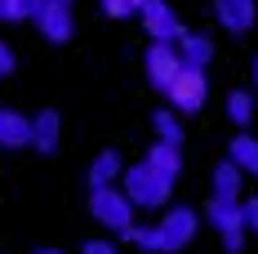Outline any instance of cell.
<instances>
[{"label":"cell","instance_id":"17","mask_svg":"<svg viewBox=\"0 0 258 254\" xmlns=\"http://www.w3.org/2000/svg\"><path fill=\"white\" fill-rule=\"evenodd\" d=\"M182 112H174V107H160L152 116V129H156V138H165V143H178L182 147V121H178Z\"/></svg>","mask_w":258,"mask_h":254},{"label":"cell","instance_id":"3","mask_svg":"<svg viewBox=\"0 0 258 254\" xmlns=\"http://www.w3.org/2000/svg\"><path fill=\"white\" fill-rule=\"evenodd\" d=\"M89 210H94V219H98L107 232H116V236H129V228L138 223V205L129 201V192L120 183L89 187Z\"/></svg>","mask_w":258,"mask_h":254},{"label":"cell","instance_id":"13","mask_svg":"<svg viewBox=\"0 0 258 254\" xmlns=\"http://www.w3.org/2000/svg\"><path fill=\"white\" fill-rule=\"evenodd\" d=\"M125 178V161H120V152H98L94 156V165H89V187H107V183H120Z\"/></svg>","mask_w":258,"mask_h":254},{"label":"cell","instance_id":"20","mask_svg":"<svg viewBox=\"0 0 258 254\" xmlns=\"http://www.w3.org/2000/svg\"><path fill=\"white\" fill-rule=\"evenodd\" d=\"M14 67H18V54H14V45H9V40H0V80L9 76Z\"/></svg>","mask_w":258,"mask_h":254},{"label":"cell","instance_id":"10","mask_svg":"<svg viewBox=\"0 0 258 254\" xmlns=\"http://www.w3.org/2000/svg\"><path fill=\"white\" fill-rule=\"evenodd\" d=\"M58 134H62V121H58V112L45 107V112H36L31 116V147L36 152H58Z\"/></svg>","mask_w":258,"mask_h":254},{"label":"cell","instance_id":"23","mask_svg":"<svg viewBox=\"0 0 258 254\" xmlns=\"http://www.w3.org/2000/svg\"><path fill=\"white\" fill-rule=\"evenodd\" d=\"M245 219H249V232H258V196L245 201Z\"/></svg>","mask_w":258,"mask_h":254},{"label":"cell","instance_id":"25","mask_svg":"<svg viewBox=\"0 0 258 254\" xmlns=\"http://www.w3.org/2000/svg\"><path fill=\"white\" fill-rule=\"evenodd\" d=\"M254 89H258V58H254Z\"/></svg>","mask_w":258,"mask_h":254},{"label":"cell","instance_id":"12","mask_svg":"<svg viewBox=\"0 0 258 254\" xmlns=\"http://www.w3.org/2000/svg\"><path fill=\"white\" fill-rule=\"evenodd\" d=\"M245 178H249V174L227 156V161L214 170V178H209V183H214V196H236V201H240V196H245Z\"/></svg>","mask_w":258,"mask_h":254},{"label":"cell","instance_id":"4","mask_svg":"<svg viewBox=\"0 0 258 254\" xmlns=\"http://www.w3.org/2000/svg\"><path fill=\"white\" fill-rule=\"evenodd\" d=\"M209 223H214V232L223 236V250L227 254L245 250V232H249L245 201H236V196H214V201H209Z\"/></svg>","mask_w":258,"mask_h":254},{"label":"cell","instance_id":"16","mask_svg":"<svg viewBox=\"0 0 258 254\" xmlns=\"http://www.w3.org/2000/svg\"><path fill=\"white\" fill-rule=\"evenodd\" d=\"M254 112H258V103H254V94H249V89H232V94H227V121H232V125H249V121H254Z\"/></svg>","mask_w":258,"mask_h":254},{"label":"cell","instance_id":"14","mask_svg":"<svg viewBox=\"0 0 258 254\" xmlns=\"http://www.w3.org/2000/svg\"><path fill=\"white\" fill-rule=\"evenodd\" d=\"M178 54H182V63H191V67H209L214 40H209L205 31H182L178 36Z\"/></svg>","mask_w":258,"mask_h":254},{"label":"cell","instance_id":"8","mask_svg":"<svg viewBox=\"0 0 258 254\" xmlns=\"http://www.w3.org/2000/svg\"><path fill=\"white\" fill-rule=\"evenodd\" d=\"M27 23L36 27L49 45H67L72 40V31H76V18H72V9H36Z\"/></svg>","mask_w":258,"mask_h":254},{"label":"cell","instance_id":"1","mask_svg":"<svg viewBox=\"0 0 258 254\" xmlns=\"http://www.w3.org/2000/svg\"><path fill=\"white\" fill-rule=\"evenodd\" d=\"M201 232V214L191 205H165V214L156 223H134L129 228V241L147 254H174V250H187Z\"/></svg>","mask_w":258,"mask_h":254},{"label":"cell","instance_id":"7","mask_svg":"<svg viewBox=\"0 0 258 254\" xmlns=\"http://www.w3.org/2000/svg\"><path fill=\"white\" fill-rule=\"evenodd\" d=\"M138 18H143V27H147L152 40H178L182 36V23H178V14H174L169 0H147L138 9Z\"/></svg>","mask_w":258,"mask_h":254},{"label":"cell","instance_id":"22","mask_svg":"<svg viewBox=\"0 0 258 254\" xmlns=\"http://www.w3.org/2000/svg\"><path fill=\"white\" fill-rule=\"evenodd\" d=\"M72 5H76V0H31V14H36V9H72Z\"/></svg>","mask_w":258,"mask_h":254},{"label":"cell","instance_id":"15","mask_svg":"<svg viewBox=\"0 0 258 254\" xmlns=\"http://www.w3.org/2000/svg\"><path fill=\"white\" fill-rule=\"evenodd\" d=\"M227 156H232L249 178H258V138H254V134H245V129H240V134L232 138V147H227Z\"/></svg>","mask_w":258,"mask_h":254},{"label":"cell","instance_id":"9","mask_svg":"<svg viewBox=\"0 0 258 254\" xmlns=\"http://www.w3.org/2000/svg\"><path fill=\"white\" fill-rule=\"evenodd\" d=\"M214 18H218V27L245 36L258 23V0H214Z\"/></svg>","mask_w":258,"mask_h":254},{"label":"cell","instance_id":"11","mask_svg":"<svg viewBox=\"0 0 258 254\" xmlns=\"http://www.w3.org/2000/svg\"><path fill=\"white\" fill-rule=\"evenodd\" d=\"M0 147H31V116L0 107Z\"/></svg>","mask_w":258,"mask_h":254},{"label":"cell","instance_id":"2","mask_svg":"<svg viewBox=\"0 0 258 254\" xmlns=\"http://www.w3.org/2000/svg\"><path fill=\"white\" fill-rule=\"evenodd\" d=\"M174 183H178V178L160 174L147 156H143L138 165H129L125 178H120V187L129 192V201L138 205V210H165V205H169V196H174Z\"/></svg>","mask_w":258,"mask_h":254},{"label":"cell","instance_id":"21","mask_svg":"<svg viewBox=\"0 0 258 254\" xmlns=\"http://www.w3.org/2000/svg\"><path fill=\"white\" fill-rule=\"evenodd\" d=\"M80 254H120V250H116V241H103V236H94V241H85V245H80Z\"/></svg>","mask_w":258,"mask_h":254},{"label":"cell","instance_id":"5","mask_svg":"<svg viewBox=\"0 0 258 254\" xmlns=\"http://www.w3.org/2000/svg\"><path fill=\"white\" fill-rule=\"evenodd\" d=\"M165 103L182 112V116H191V112H201L209 103V76L205 67H191V63H182V72L174 76V85L165 89Z\"/></svg>","mask_w":258,"mask_h":254},{"label":"cell","instance_id":"6","mask_svg":"<svg viewBox=\"0 0 258 254\" xmlns=\"http://www.w3.org/2000/svg\"><path fill=\"white\" fill-rule=\"evenodd\" d=\"M143 67H147V80L152 89H169L174 76L182 72V54H178V40H152V49L143 54Z\"/></svg>","mask_w":258,"mask_h":254},{"label":"cell","instance_id":"24","mask_svg":"<svg viewBox=\"0 0 258 254\" xmlns=\"http://www.w3.org/2000/svg\"><path fill=\"white\" fill-rule=\"evenodd\" d=\"M31 254H62V250H31Z\"/></svg>","mask_w":258,"mask_h":254},{"label":"cell","instance_id":"19","mask_svg":"<svg viewBox=\"0 0 258 254\" xmlns=\"http://www.w3.org/2000/svg\"><path fill=\"white\" fill-rule=\"evenodd\" d=\"M103 5V14H111V18H134L147 0H98Z\"/></svg>","mask_w":258,"mask_h":254},{"label":"cell","instance_id":"18","mask_svg":"<svg viewBox=\"0 0 258 254\" xmlns=\"http://www.w3.org/2000/svg\"><path fill=\"white\" fill-rule=\"evenodd\" d=\"M31 18V0H0V23H23Z\"/></svg>","mask_w":258,"mask_h":254}]
</instances>
